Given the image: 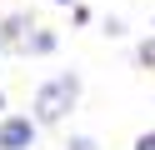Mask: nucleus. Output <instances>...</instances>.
Returning <instances> with one entry per match:
<instances>
[{
    "mask_svg": "<svg viewBox=\"0 0 155 150\" xmlns=\"http://www.w3.org/2000/svg\"><path fill=\"white\" fill-rule=\"evenodd\" d=\"M75 95H80V80H75V75H55L50 85L35 95V115H40V120H60L65 110L75 105Z\"/></svg>",
    "mask_w": 155,
    "mask_h": 150,
    "instance_id": "f257e3e1",
    "label": "nucleus"
},
{
    "mask_svg": "<svg viewBox=\"0 0 155 150\" xmlns=\"http://www.w3.org/2000/svg\"><path fill=\"white\" fill-rule=\"evenodd\" d=\"M30 140H35L30 120H5V125H0V150H25Z\"/></svg>",
    "mask_w": 155,
    "mask_h": 150,
    "instance_id": "f03ea898",
    "label": "nucleus"
},
{
    "mask_svg": "<svg viewBox=\"0 0 155 150\" xmlns=\"http://www.w3.org/2000/svg\"><path fill=\"white\" fill-rule=\"evenodd\" d=\"M140 60H145V65L155 60V40H145V45H140Z\"/></svg>",
    "mask_w": 155,
    "mask_h": 150,
    "instance_id": "7ed1b4c3",
    "label": "nucleus"
},
{
    "mask_svg": "<svg viewBox=\"0 0 155 150\" xmlns=\"http://www.w3.org/2000/svg\"><path fill=\"white\" fill-rule=\"evenodd\" d=\"M135 150H155V135H140V140H135Z\"/></svg>",
    "mask_w": 155,
    "mask_h": 150,
    "instance_id": "20e7f679",
    "label": "nucleus"
},
{
    "mask_svg": "<svg viewBox=\"0 0 155 150\" xmlns=\"http://www.w3.org/2000/svg\"><path fill=\"white\" fill-rule=\"evenodd\" d=\"M70 150H95V145H90V140L80 135V140H70Z\"/></svg>",
    "mask_w": 155,
    "mask_h": 150,
    "instance_id": "39448f33",
    "label": "nucleus"
},
{
    "mask_svg": "<svg viewBox=\"0 0 155 150\" xmlns=\"http://www.w3.org/2000/svg\"><path fill=\"white\" fill-rule=\"evenodd\" d=\"M65 5H70V0H65Z\"/></svg>",
    "mask_w": 155,
    "mask_h": 150,
    "instance_id": "423d86ee",
    "label": "nucleus"
}]
</instances>
